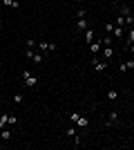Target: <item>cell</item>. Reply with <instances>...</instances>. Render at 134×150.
Wrapping results in <instances>:
<instances>
[{"mask_svg":"<svg viewBox=\"0 0 134 150\" xmlns=\"http://www.w3.org/2000/svg\"><path fill=\"white\" fill-rule=\"evenodd\" d=\"M101 45H103V47H112V38H109V36H103L101 38Z\"/></svg>","mask_w":134,"mask_h":150,"instance_id":"cell-15","label":"cell"},{"mask_svg":"<svg viewBox=\"0 0 134 150\" xmlns=\"http://www.w3.org/2000/svg\"><path fill=\"white\" fill-rule=\"evenodd\" d=\"M92 40H94V29L87 27V29H85V43H92Z\"/></svg>","mask_w":134,"mask_h":150,"instance_id":"cell-9","label":"cell"},{"mask_svg":"<svg viewBox=\"0 0 134 150\" xmlns=\"http://www.w3.org/2000/svg\"><path fill=\"white\" fill-rule=\"evenodd\" d=\"M38 50L43 52V54H45V52H56V43H47V40H40V43H38Z\"/></svg>","mask_w":134,"mask_h":150,"instance_id":"cell-2","label":"cell"},{"mask_svg":"<svg viewBox=\"0 0 134 150\" xmlns=\"http://www.w3.org/2000/svg\"><path fill=\"white\" fill-rule=\"evenodd\" d=\"M76 27H78V29H83V31H85V29H87V27H89L87 18H78V20H76Z\"/></svg>","mask_w":134,"mask_h":150,"instance_id":"cell-8","label":"cell"},{"mask_svg":"<svg viewBox=\"0 0 134 150\" xmlns=\"http://www.w3.org/2000/svg\"><path fill=\"white\" fill-rule=\"evenodd\" d=\"M116 121H119V114L112 112V114H109V123H116Z\"/></svg>","mask_w":134,"mask_h":150,"instance_id":"cell-23","label":"cell"},{"mask_svg":"<svg viewBox=\"0 0 134 150\" xmlns=\"http://www.w3.org/2000/svg\"><path fill=\"white\" fill-rule=\"evenodd\" d=\"M13 103H16V105H22V103H25V94L16 92V94H13Z\"/></svg>","mask_w":134,"mask_h":150,"instance_id":"cell-6","label":"cell"},{"mask_svg":"<svg viewBox=\"0 0 134 150\" xmlns=\"http://www.w3.org/2000/svg\"><path fill=\"white\" fill-rule=\"evenodd\" d=\"M29 61H34L36 65H43V61H45V54H43V52H34Z\"/></svg>","mask_w":134,"mask_h":150,"instance_id":"cell-4","label":"cell"},{"mask_svg":"<svg viewBox=\"0 0 134 150\" xmlns=\"http://www.w3.org/2000/svg\"><path fill=\"white\" fill-rule=\"evenodd\" d=\"M132 7H134V0H132Z\"/></svg>","mask_w":134,"mask_h":150,"instance_id":"cell-27","label":"cell"},{"mask_svg":"<svg viewBox=\"0 0 134 150\" xmlns=\"http://www.w3.org/2000/svg\"><path fill=\"white\" fill-rule=\"evenodd\" d=\"M0 137H2V141H9V139H11V130L2 128V130H0Z\"/></svg>","mask_w":134,"mask_h":150,"instance_id":"cell-12","label":"cell"},{"mask_svg":"<svg viewBox=\"0 0 134 150\" xmlns=\"http://www.w3.org/2000/svg\"><path fill=\"white\" fill-rule=\"evenodd\" d=\"M2 5H7V7H13V9H18V0H2Z\"/></svg>","mask_w":134,"mask_h":150,"instance_id":"cell-16","label":"cell"},{"mask_svg":"<svg viewBox=\"0 0 134 150\" xmlns=\"http://www.w3.org/2000/svg\"><path fill=\"white\" fill-rule=\"evenodd\" d=\"M67 137H76V128H74V125L67 128Z\"/></svg>","mask_w":134,"mask_h":150,"instance_id":"cell-22","label":"cell"},{"mask_svg":"<svg viewBox=\"0 0 134 150\" xmlns=\"http://www.w3.org/2000/svg\"><path fill=\"white\" fill-rule=\"evenodd\" d=\"M125 67H128V69H134V61H128V63H125Z\"/></svg>","mask_w":134,"mask_h":150,"instance_id":"cell-25","label":"cell"},{"mask_svg":"<svg viewBox=\"0 0 134 150\" xmlns=\"http://www.w3.org/2000/svg\"><path fill=\"white\" fill-rule=\"evenodd\" d=\"M101 38H98V40H92V43H89V50H92V54H98V52H101Z\"/></svg>","mask_w":134,"mask_h":150,"instance_id":"cell-5","label":"cell"},{"mask_svg":"<svg viewBox=\"0 0 134 150\" xmlns=\"http://www.w3.org/2000/svg\"><path fill=\"white\" fill-rule=\"evenodd\" d=\"M78 117H81V112H72V114H69V121H72V123H76Z\"/></svg>","mask_w":134,"mask_h":150,"instance_id":"cell-20","label":"cell"},{"mask_svg":"<svg viewBox=\"0 0 134 150\" xmlns=\"http://www.w3.org/2000/svg\"><path fill=\"white\" fill-rule=\"evenodd\" d=\"M36 40H34V38H27V50H34V47H36Z\"/></svg>","mask_w":134,"mask_h":150,"instance_id":"cell-18","label":"cell"},{"mask_svg":"<svg viewBox=\"0 0 134 150\" xmlns=\"http://www.w3.org/2000/svg\"><path fill=\"white\" fill-rule=\"evenodd\" d=\"M112 56H114V50H112V47H103V58H105V61H109Z\"/></svg>","mask_w":134,"mask_h":150,"instance_id":"cell-10","label":"cell"},{"mask_svg":"<svg viewBox=\"0 0 134 150\" xmlns=\"http://www.w3.org/2000/svg\"><path fill=\"white\" fill-rule=\"evenodd\" d=\"M22 81H25L27 88H38V79L34 74H29V72H22Z\"/></svg>","mask_w":134,"mask_h":150,"instance_id":"cell-1","label":"cell"},{"mask_svg":"<svg viewBox=\"0 0 134 150\" xmlns=\"http://www.w3.org/2000/svg\"><path fill=\"white\" fill-rule=\"evenodd\" d=\"M121 16H123V18H130V16H132V9H130V5H121Z\"/></svg>","mask_w":134,"mask_h":150,"instance_id":"cell-7","label":"cell"},{"mask_svg":"<svg viewBox=\"0 0 134 150\" xmlns=\"http://www.w3.org/2000/svg\"><path fill=\"white\" fill-rule=\"evenodd\" d=\"M92 63H94V69H96V72H105V69H107V61H98V58H96V54H94V61H92Z\"/></svg>","mask_w":134,"mask_h":150,"instance_id":"cell-3","label":"cell"},{"mask_svg":"<svg viewBox=\"0 0 134 150\" xmlns=\"http://www.w3.org/2000/svg\"><path fill=\"white\" fill-rule=\"evenodd\" d=\"M7 117H9V114H2V117H0V130L7 125Z\"/></svg>","mask_w":134,"mask_h":150,"instance_id":"cell-21","label":"cell"},{"mask_svg":"<svg viewBox=\"0 0 134 150\" xmlns=\"http://www.w3.org/2000/svg\"><path fill=\"white\" fill-rule=\"evenodd\" d=\"M105 31H107V34H112V31H114V23H107V25H105Z\"/></svg>","mask_w":134,"mask_h":150,"instance_id":"cell-24","label":"cell"},{"mask_svg":"<svg viewBox=\"0 0 134 150\" xmlns=\"http://www.w3.org/2000/svg\"><path fill=\"white\" fill-rule=\"evenodd\" d=\"M130 52H132V54H134V43H132V45H130Z\"/></svg>","mask_w":134,"mask_h":150,"instance_id":"cell-26","label":"cell"},{"mask_svg":"<svg viewBox=\"0 0 134 150\" xmlns=\"http://www.w3.org/2000/svg\"><path fill=\"white\" fill-rule=\"evenodd\" d=\"M76 125H78V128H87V125H89V119H87V117H78Z\"/></svg>","mask_w":134,"mask_h":150,"instance_id":"cell-11","label":"cell"},{"mask_svg":"<svg viewBox=\"0 0 134 150\" xmlns=\"http://www.w3.org/2000/svg\"><path fill=\"white\" fill-rule=\"evenodd\" d=\"M18 123V117H16V114H9V117H7V125H16Z\"/></svg>","mask_w":134,"mask_h":150,"instance_id":"cell-14","label":"cell"},{"mask_svg":"<svg viewBox=\"0 0 134 150\" xmlns=\"http://www.w3.org/2000/svg\"><path fill=\"white\" fill-rule=\"evenodd\" d=\"M112 34H114V36H119V38H121V36H123V27H116V25H114V31H112Z\"/></svg>","mask_w":134,"mask_h":150,"instance_id":"cell-19","label":"cell"},{"mask_svg":"<svg viewBox=\"0 0 134 150\" xmlns=\"http://www.w3.org/2000/svg\"><path fill=\"white\" fill-rule=\"evenodd\" d=\"M107 99L109 101H116V99H119V92H116V90H109V92H107Z\"/></svg>","mask_w":134,"mask_h":150,"instance_id":"cell-17","label":"cell"},{"mask_svg":"<svg viewBox=\"0 0 134 150\" xmlns=\"http://www.w3.org/2000/svg\"><path fill=\"white\" fill-rule=\"evenodd\" d=\"M125 40H128V45H132V43H134V27H130L128 36H125Z\"/></svg>","mask_w":134,"mask_h":150,"instance_id":"cell-13","label":"cell"}]
</instances>
